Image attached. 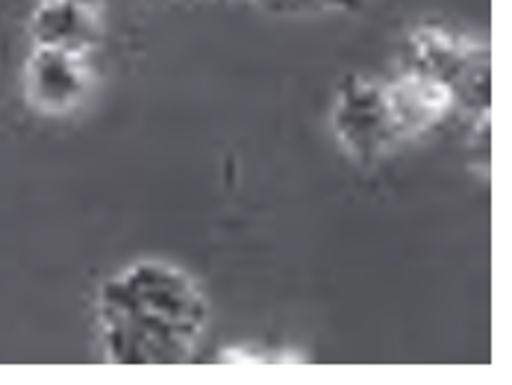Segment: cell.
I'll return each instance as SVG.
<instances>
[{
    "label": "cell",
    "instance_id": "1",
    "mask_svg": "<svg viewBox=\"0 0 512 385\" xmlns=\"http://www.w3.org/2000/svg\"><path fill=\"white\" fill-rule=\"evenodd\" d=\"M95 321L109 365H186L206 333L209 303L183 268L142 259L98 289Z\"/></svg>",
    "mask_w": 512,
    "mask_h": 385
},
{
    "label": "cell",
    "instance_id": "2",
    "mask_svg": "<svg viewBox=\"0 0 512 385\" xmlns=\"http://www.w3.org/2000/svg\"><path fill=\"white\" fill-rule=\"evenodd\" d=\"M407 71L442 83L462 112H492V50L439 24H421L407 39Z\"/></svg>",
    "mask_w": 512,
    "mask_h": 385
},
{
    "label": "cell",
    "instance_id": "3",
    "mask_svg": "<svg viewBox=\"0 0 512 385\" xmlns=\"http://www.w3.org/2000/svg\"><path fill=\"white\" fill-rule=\"evenodd\" d=\"M330 130L345 156L357 165H377L398 145L404 136L398 130L392 103L386 95V83L371 77H348L333 100Z\"/></svg>",
    "mask_w": 512,
    "mask_h": 385
},
{
    "label": "cell",
    "instance_id": "4",
    "mask_svg": "<svg viewBox=\"0 0 512 385\" xmlns=\"http://www.w3.org/2000/svg\"><path fill=\"white\" fill-rule=\"evenodd\" d=\"M92 92V68L83 53L33 48L24 62V97L39 115H71Z\"/></svg>",
    "mask_w": 512,
    "mask_h": 385
},
{
    "label": "cell",
    "instance_id": "5",
    "mask_svg": "<svg viewBox=\"0 0 512 385\" xmlns=\"http://www.w3.org/2000/svg\"><path fill=\"white\" fill-rule=\"evenodd\" d=\"M27 33L33 48L71 50L89 56L103 39L101 6L77 0H39L27 21Z\"/></svg>",
    "mask_w": 512,
    "mask_h": 385
},
{
    "label": "cell",
    "instance_id": "6",
    "mask_svg": "<svg viewBox=\"0 0 512 385\" xmlns=\"http://www.w3.org/2000/svg\"><path fill=\"white\" fill-rule=\"evenodd\" d=\"M386 95L404 142L430 133L445 118H451V112H457L454 95L442 83L421 77L415 71H404L398 80L386 83Z\"/></svg>",
    "mask_w": 512,
    "mask_h": 385
},
{
    "label": "cell",
    "instance_id": "7",
    "mask_svg": "<svg viewBox=\"0 0 512 385\" xmlns=\"http://www.w3.org/2000/svg\"><path fill=\"white\" fill-rule=\"evenodd\" d=\"M256 6L280 15H321V12H359L365 0H254Z\"/></svg>",
    "mask_w": 512,
    "mask_h": 385
},
{
    "label": "cell",
    "instance_id": "8",
    "mask_svg": "<svg viewBox=\"0 0 512 385\" xmlns=\"http://www.w3.org/2000/svg\"><path fill=\"white\" fill-rule=\"evenodd\" d=\"M77 3H89V6H103V0H77Z\"/></svg>",
    "mask_w": 512,
    "mask_h": 385
}]
</instances>
